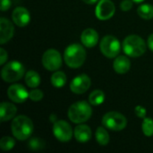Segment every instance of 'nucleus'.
Wrapping results in <instances>:
<instances>
[{
  "label": "nucleus",
  "instance_id": "9b49d317",
  "mask_svg": "<svg viewBox=\"0 0 153 153\" xmlns=\"http://www.w3.org/2000/svg\"><path fill=\"white\" fill-rule=\"evenodd\" d=\"M91 84V78L88 75L82 74L74 78L70 83V90L75 94H82L89 90Z\"/></svg>",
  "mask_w": 153,
  "mask_h": 153
},
{
  "label": "nucleus",
  "instance_id": "1a4fd4ad",
  "mask_svg": "<svg viewBox=\"0 0 153 153\" xmlns=\"http://www.w3.org/2000/svg\"><path fill=\"white\" fill-rule=\"evenodd\" d=\"M73 133L71 126L64 120L56 121L53 126V134L55 137L62 143L69 142L72 139Z\"/></svg>",
  "mask_w": 153,
  "mask_h": 153
},
{
  "label": "nucleus",
  "instance_id": "393cba45",
  "mask_svg": "<svg viewBox=\"0 0 153 153\" xmlns=\"http://www.w3.org/2000/svg\"><path fill=\"white\" fill-rule=\"evenodd\" d=\"M14 145H15L14 140L9 136H4L0 141V148L4 152H8L12 150L14 147Z\"/></svg>",
  "mask_w": 153,
  "mask_h": 153
},
{
  "label": "nucleus",
  "instance_id": "f03ea898",
  "mask_svg": "<svg viewBox=\"0 0 153 153\" xmlns=\"http://www.w3.org/2000/svg\"><path fill=\"white\" fill-rule=\"evenodd\" d=\"M65 62L70 68H79L81 67L86 59V51L84 48L79 44L69 45L64 54Z\"/></svg>",
  "mask_w": 153,
  "mask_h": 153
},
{
  "label": "nucleus",
  "instance_id": "7ed1b4c3",
  "mask_svg": "<svg viewBox=\"0 0 153 153\" xmlns=\"http://www.w3.org/2000/svg\"><path fill=\"white\" fill-rule=\"evenodd\" d=\"M91 107L86 101H77L71 105L68 109V117L73 123L75 124L86 122L91 118Z\"/></svg>",
  "mask_w": 153,
  "mask_h": 153
},
{
  "label": "nucleus",
  "instance_id": "cd10ccee",
  "mask_svg": "<svg viewBox=\"0 0 153 153\" xmlns=\"http://www.w3.org/2000/svg\"><path fill=\"white\" fill-rule=\"evenodd\" d=\"M133 2H134L133 0H124V1H122L121 4H120V8L123 11L127 12V11H129V10L132 9V7H133Z\"/></svg>",
  "mask_w": 153,
  "mask_h": 153
},
{
  "label": "nucleus",
  "instance_id": "f8f14e48",
  "mask_svg": "<svg viewBox=\"0 0 153 153\" xmlns=\"http://www.w3.org/2000/svg\"><path fill=\"white\" fill-rule=\"evenodd\" d=\"M8 98L15 103H23L29 98V92L22 84H13L7 90Z\"/></svg>",
  "mask_w": 153,
  "mask_h": 153
},
{
  "label": "nucleus",
  "instance_id": "aec40b11",
  "mask_svg": "<svg viewBox=\"0 0 153 153\" xmlns=\"http://www.w3.org/2000/svg\"><path fill=\"white\" fill-rule=\"evenodd\" d=\"M66 82V75L61 71L54 73L51 76V83L56 88H62Z\"/></svg>",
  "mask_w": 153,
  "mask_h": 153
},
{
  "label": "nucleus",
  "instance_id": "a878e982",
  "mask_svg": "<svg viewBox=\"0 0 153 153\" xmlns=\"http://www.w3.org/2000/svg\"><path fill=\"white\" fill-rule=\"evenodd\" d=\"M44 146H45L44 141L38 137L31 138L28 143V147L32 151H39V150L44 148Z\"/></svg>",
  "mask_w": 153,
  "mask_h": 153
},
{
  "label": "nucleus",
  "instance_id": "72a5a7b5",
  "mask_svg": "<svg viewBox=\"0 0 153 153\" xmlns=\"http://www.w3.org/2000/svg\"><path fill=\"white\" fill-rule=\"evenodd\" d=\"M134 3H142V2H143L144 0H133Z\"/></svg>",
  "mask_w": 153,
  "mask_h": 153
},
{
  "label": "nucleus",
  "instance_id": "423d86ee",
  "mask_svg": "<svg viewBox=\"0 0 153 153\" xmlns=\"http://www.w3.org/2000/svg\"><path fill=\"white\" fill-rule=\"evenodd\" d=\"M102 125L109 130L121 131L126 128L127 120L124 115L116 111H110L105 114L102 117Z\"/></svg>",
  "mask_w": 153,
  "mask_h": 153
},
{
  "label": "nucleus",
  "instance_id": "c756f323",
  "mask_svg": "<svg viewBox=\"0 0 153 153\" xmlns=\"http://www.w3.org/2000/svg\"><path fill=\"white\" fill-rule=\"evenodd\" d=\"M11 0H1V11L4 12L11 7Z\"/></svg>",
  "mask_w": 153,
  "mask_h": 153
},
{
  "label": "nucleus",
  "instance_id": "bb28decb",
  "mask_svg": "<svg viewBox=\"0 0 153 153\" xmlns=\"http://www.w3.org/2000/svg\"><path fill=\"white\" fill-rule=\"evenodd\" d=\"M44 93L42 91L39 89H33L29 92V99H30L32 101H39L43 99Z\"/></svg>",
  "mask_w": 153,
  "mask_h": 153
},
{
  "label": "nucleus",
  "instance_id": "6e6552de",
  "mask_svg": "<svg viewBox=\"0 0 153 153\" xmlns=\"http://www.w3.org/2000/svg\"><path fill=\"white\" fill-rule=\"evenodd\" d=\"M42 65L48 71H56L62 65V57L56 49H48L42 56Z\"/></svg>",
  "mask_w": 153,
  "mask_h": 153
},
{
  "label": "nucleus",
  "instance_id": "f257e3e1",
  "mask_svg": "<svg viewBox=\"0 0 153 153\" xmlns=\"http://www.w3.org/2000/svg\"><path fill=\"white\" fill-rule=\"evenodd\" d=\"M33 123L26 116H19L14 117L11 125L12 134L15 139L19 141L27 140L33 132Z\"/></svg>",
  "mask_w": 153,
  "mask_h": 153
},
{
  "label": "nucleus",
  "instance_id": "2eb2a0df",
  "mask_svg": "<svg viewBox=\"0 0 153 153\" xmlns=\"http://www.w3.org/2000/svg\"><path fill=\"white\" fill-rule=\"evenodd\" d=\"M81 40L86 48H93L99 42V34L93 29H86L81 35Z\"/></svg>",
  "mask_w": 153,
  "mask_h": 153
},
{
  "label": "nucleus",
  "instance_id": "2f4dec72",
  "mask_svg": "<svg viewBox=\"0 0 153 153\" xmlns=\"http://www.w3.org/2000/svg\"><path fill=\"white\" fill-rule=\"evenodd\" d=\"M148 47L153 52V33L151 34L148 38Z\"/></svg>",
  "mask_w": 153,
  "mask_h": 153
},
{
  "label": "nucleus",
  "instance_id": "412c9836",
  "mask_svg": "<svg viewBox=\"0 0 153 153\" xmlns=\"http://www.w3.org/2000/svg\"><path fill=\"white\" fill-rule=\"evenodd\" d=\"M139 16L145 20H151L153 18V5L149 4H143L137 9Z\"/></svg>",
  "mask_w": 153,
  "mask_h": 153
},
{
  "label": "nucleus",
  "instance_id": "473e14b6",
  "mask_svg": "<svg viewBox=\"0 0 153 153\" xmlns=\"http://www.w3.org/2000/svg\"><path fill=\"white\" fill-rule=\"evenodd\" d=\"M84 3H86V4H95V3H97V2H99L100 0H82Z\"/></svg>",
  "mask_w": 153,
  "mask_h": 153
},
{
  "label": "nucleus",
  "instance_id": "f3484780",
  "mask_svg": "<svg viewBox=\"0 0 153 153\" xmlns=\"http://www.w3.org/2000/svg\"><path fill=\"white\" fill-rule=\"evenodd\" d=\"M74 137L79 143H87L91 138V130L86 125H79L74 129Z\"/></svg>",
  "mask_w": 153,
  "mask_h": 153
},
{
  "label": "nucleus",
  "instance_id": "5701e85b",
  "mask_svg": "<svg viewBox=\"0 0 153 153\" xmlns=\"http://www.w3.org/2000/svg\"><path fill=\"white\" fill-rule=\"evenodd\" d=\"M95 137H96L98 143L102 145V146H105L109 143V134H108V131L102 126H100L97 129L96 134H95Z\"/></svg>",
  "mask_w": 153,
  "mask_h": 153
},
{
  "label": "nucleus",
  "instance_id": "ddd939ff",
  "mask_svg": "<svg viewBox=\"0 0 153 153\" xmlns=\"http://www.w3.org/2000/svg\"><path fill=\"white\" fill-rule=\"evenodd\" d=\"M12 20L18 27H25L30 21V14L26 8L18 6L12 13Z\"/></svg>",
  "mask_w": 153,
  "mask_h": 153
},
{
  "label": "nucleus",
  "instance_id": "a211bd4d",
  "mask_svg": "<svg viewBox=\"0 0 153 153\" xmlns=\"http://www.w3.org/2000/svg\"><path fill=\"white\" fill-rule=\"evenodd\" d=\"M131 67V62L130 60L125 56H117L114 63H113V68L114 70L119 74H126Z\"/></svg>",
  "mask_w": 153,
  "mask_h": 153
},
{
  "label": "nucleus",
  "instance_id": "9d476101",
  "mask_svg": "<svg viewBox=\"0 0 153 153\" xmlns=\"http://www.w3.org/2000/svg\"><path fill=\"white\" fill-rule=\"evenodd\" d=\"M116 12V6L111 0H100L95 10L96 17L99 20L106 21L113 17Z\"/></svg>",
  "mask_w": 153,
  "mask_h": 153
},
{
  "label": "nucleus",
  "instance_id": "c85d7f7f",
  "mask_svg": "<svg viewBox=\"0 0 153 153\" xmlns=\"http://www.w3.org/2000/svg\"><path fill=\"white\" fill-rule=\"evenodd\" d=\"M135 114L140 118H145L147 111H146L145 108H143L142 106H137V107H135Z\"/></svg>",
  "mask_w": 153,
  "mask_h": 153
},
{
  "label": "nucleus",
  "instance_id": "7c9ffc66",
  "mask_svg": "<svg viewBox=\"0 0 153 153\" xmlns=\"http://www.w3.org/2000/svg\"><path fill=\"white\" fill-rule=\"evenodd\" d=\"M7 60V53L4 48L0 49V65H4Z\"/></svg>",
  "mask_w": 153,
  "mask_h": 153
},
{
  "label": "nucleus",
  "instance_id": "6ab92c4d",
  "mask_svg": "<svg viewBox=\"0 0 153 153\" xmlns=\"http://www.w3.org/2000/svg\"><path fill=\"white\" fill-rule=\"evenodd\" d=\"M25 82L30 88H37L40 83V76L35 71H29L25 75Z\"/></svg>",
  "mask_w": 153,
  "mask_h": 153
},
{
  "label": "nucleus",
  "instance_id": "dca6fc26",
  "mask_svg": "<svg viewBox=\"0 0 153 153\" xmlns=\"http://www.w3.org/2000/svg\"><path fill=\"white\" fill-rule=\"evenodd\" d=\"M17 111L14 104L10 102H3L0 106V120L2 122L9 121L15 116Z\"/></svg>",
  "mask_w": 153,
  "mask_h": 153
},
{
  "label": "nucleus",
  "instance_id": "39448f33",
  "mask_svg": "<svg viewBox=\"0 0 153 153\" xmlns=\"http://www.w3.org/2000/svg\"><path fill=\"white\" fill-rule=\"evenodd\" d=\"M24 66L18 61L7 63L1 71L2 79L5 82H14L22 79L24 74Z\"/></svg>",
  "mask_w": 153,
  "mask_h": 153
},
{
  "label": "nucleus",
  "instance_id": "4be33fe9",
  "mask_svg": "<svg viewBox=\"0 0 153 153\" xmlns=\"http://www.w3.org/2000/svg\"><path fill=\"white\" fill-rule=\"evenodd\" d=\"M89 101L91 105L93 106H100L105 101V94L102 91L100 90H95L93 91L90 97H89Z\"/></svg>",
  "mask_w": 153,
  "mask_h": 153
},
{
  "label": "nucleus",
  "instance_id": "20e7f679",
  "mask_svg": "<svg viewBox=\"0 0 153 153\" xmlns=\"http://www.w3.org/2000/svg\"><path fill=\"white\" fill-rule=\"evenodd\" d=\"M122 48L126 55L131 57L141 56L146 51V44L144 40L137 35L127 36L123 41Z\"/></svg>",
  "mask_w": 153,
  "mask_h": 153
},
{
  "label": "nucleus",
  "instance_id": "0eeeda50",
  "mask_svg": "<svg viewBox=\"0 0 153 153\" xmlns=\"http://www.w3.org/2000/svg\"><path fill=\"white\" fill-rule=\"evenodd\" d=\"M100 48L101 53L108 57V58H114L118 56L121 50V45L119 40L111 35L105 36L100 40Z\"/></svg>",
  "mask_w": 153,
  "mask_h": 153
},
{
  "label": "nucleus",
  "instance_id": "4468645a",
  "mask_svg": "<svg viewBox=\"0 0 153 153\" xmlns=\"http://www.w3.org/2000/svg\"><path fill=\"white\" fill-rule=\"evenodd\" d=\"M14 33V27L13 23L6 18L0 19V43L4 44L9 41Z\"/></svg>",
  "mask_w": 153,
  "mask_h": 153
},
{
  "label": "nucleus",
  "instance_id": "b1692460",
  "mask_svg": "<svg viewBox=\"0 0 153 153\" xmlns=\"http://www.w3.org/2000/svg\"><path fill=\"white\" fill-rule=\"evenodd\" d=\"M142 129L143 134L150 137L153 135V119L150 117H145L143 118V122L142 125Z\"/></svg>",
  "mask_w": 153,
  "mask_h": 153
}]
</instances>
